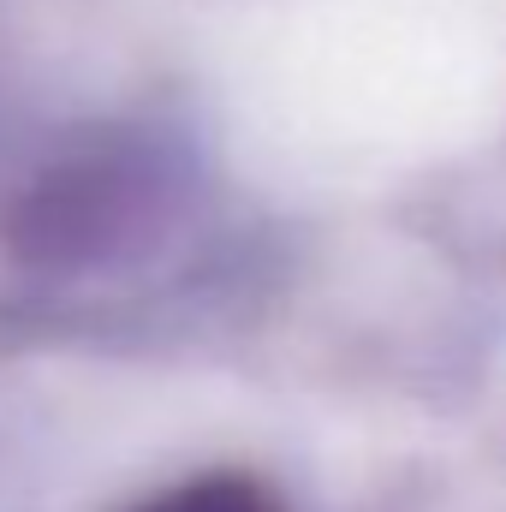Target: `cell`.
<instances>
[{"label":"cell","mask_w":506,"mask_h":512,"mask_svg":"<svg viewBox=\"0 0 506 512\" xmlns=\"http://www.w3.org/2000/svg\"><path fill=\"white\" fill-rule=\"evenodd\" d=\"M143 512H280L256 483H239V477H209V483H191V489H173L167 501Z\"/></svg>","instance_id":"obj_1"}]
</instances>
